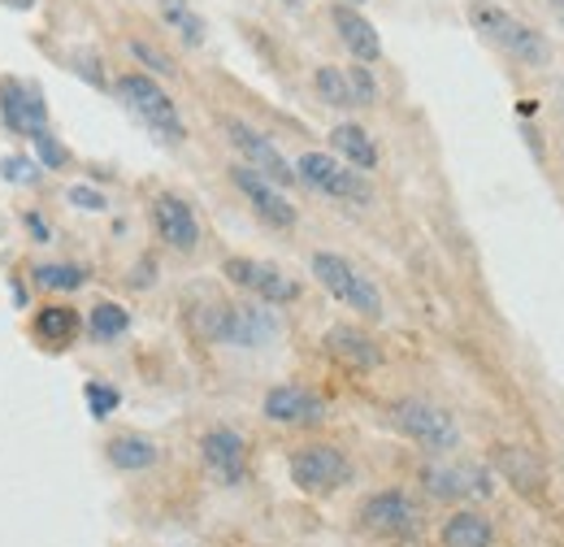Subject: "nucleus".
Wrapping results in <instances>:
<instances>
[{"mask_svg": "<svg viewBox=\"0 0 564 547\" xmlns=\"http://www.w3.org/2000/svg\"><path fill=\"white\" fill-rule=\"evenodd\" d=\"M348 83H352V100L356 105H373L378 100V87H373V74L356 62L352 69H348Z\"/></svg>", "mask_w": 564, "mask_h": 547, "instance_id": "obj_30", "label": "nucleus"}, {"mask_svg": "<svg viewBox=\"0 0 564 547\" xmlns=\"http://www.w3.org/2000/svg\"><path fill=\"white\" fill-rule=\"evenodd\" d=\"M443 547H491V522L482 513H452L443 522Z\"/></svg>", "mask_w": 564, "mask_h": 547, "instance_id": "obj_21", "label": "nucleus"}, {"mask_svg": "<svg viewBox=\"0 0 564 547\" xmlns=\"http://www.w3.org/2000/svg\"><path fill=\"white\" fill-rule=\"evenodd\" d=\"M330 148H335L339 157H348L356 170H373V165H378V148H373V139H369L365 127H352V122L335 127V131H330Z\"/></svg>", "mask_w": 564, "mask_h": 547, "instance_id": "obj_22", "label": "nucleus"}, {"mask_svg": "<svg viewBox=\"0 0 564 547\" xmlns=\"http://www.w3.org/2000/svg\"><path fill=\"white\" fill-rule=\"evenodd\" d=\"M295 179L308 183V187L322 192V196H335V201H356V205L369 201V183L356 174L352 165L335 161L330 152H304V157L295 161Z\"/></svg>", "mask_w": 564, "mask_h": 547, "instance_id": "obj_5", "label": "nucleus"}, {"mask_svg": "<svg viewBox=\"0 0 564 547\" xmlns=\"http://www.w3.org/2000/svg\"><path fill=\"white\" fill-rule=\"evenodd\" d=\"M547 4H552V13H556V22H561V26H564V0H547Z\"/></svg>", "mask_w": 564, "mask_h": 547, "instance_id": "obj_34", "label": "nucleus"}, {"mask_svg": "<svg viewBox=\"0 0 564 547\" xmlns=\"http://www.w3.org/2000/svg\"><path fill=\"white\" fill-rule=\"evenodd\" d=\"M83 396H87V409H91V417H96V421H105L109 412L122 405V396H118L113 387H105L100 378H91V383L83 387Z\"/></svg>", "mask_w": 564, "mask_h": 547, "instance_id": "obj_28", "label": "nucleus"}, {"mask_svg": "<svg viewBox=\"0 0 564 547\" xmlns=\"http://www.w3.org/2000/svg\"><path fill=\"white\" fill-rule=\"evenodd\" d=\"M330 18H335V31H339L344 49L352 53L360 66H369V62L382 57V40H378V31H373V22L365 13H356L352 4H335Z\"/></svg>", "mask_w": 564, "mask_h": 547, "instance_id": "obj_16", "label": "nucleus"}, {"mask_svg": "<svg viewBox=\"0 0 564 547\" xmlns=\"http://www.w3.org/2000/svg\"><path fill=\"white\" fill-rule=\"evenodd\" d=\"M4 179H31V161H4Z\"/></svg>", "mask_w": 564, "mask_h": 547, "instance_id": "obj_33", "label": "nucleus"}, {"mask_svg": "<svg viewBox=\"0 0 564 547\" xmlns=\"http://www.w3.org/2000/svg\"><path fill=\"white\" fill-rule=\"evenodd\" d=\"M87 326H91L96 340H118V335L131 326V313H127L122 304H96V309L87 313Z\"/></svg>", "mask_w": 564, "mask_h": 547, "instance_id": "obj_26", "label": "nucleus"}, {"mask_svg": "<svg viewBox=\"0 0 564 547\" xmlns=\"http://www.w3.org/2000/svg\"><path fill=\"white\" fill-rule=\"evenodd\" d=\"M152 222H156V235L174 248V253H196V244H200V222H196V213L187 201H178V196H156L152 201Z\"/></svg>", "mask_w": 564, "mask_h": 547, "instance_id": "obj_14", "label": "nucleus"}, {"mask_svg": "<svg viewBox=\"0 0 564 547\" xmlns=\"http://www.w3.org/2000/svg\"><path fill=\"white\" fill-rule=\"evenodd\" d=\"M70 205L87 208V213H100V208H109V201H105L96 187H70Z\"/></svg>", "mask_w": 564, "mask_h": 547, "instance_id": "obj_32", "label": "nucleus"}, {"mask_svg": "<svg viewBox=\"0 0 564 547\" xmlns=\"http://www.w3.org/2000/svg\"><path fill=\"white\" fill-rule=\"evenodd\" d=\"M221 274H226L230 282L257 291L265 304H291V300L300 296V282H295V278H286V274L274 270V266H265V261H252V257H230V261L221 266Z\"/></svg>", "mask_w": 564, "mask_h": 547, "instance_id": "obj_10", "label": "nucleus"}, {"mask_svg": "<svg viewBox=\"0 0 564 547\" xmlns=\"http://www.w3.org/2000/svg\"><path fill=\"white\" fill-rule=\"evenodd\" d=\"M200 457H205V470H209L217 482H226V486H239V482H243L248 443H243L235 430H226V426L209 430V435L200 439Z\"/></svg>", "mask_w": 564, "mask_h": 547, "instance_id": "obj_13", "label": "nucleus"}, {"mask_svg": "<svg viewBox=\"0 0 564 547\" xmlns=\"http://www.w3.org/2000/svg\"><path fill=\"white\" fill-rule=\"evenodd\" d=\"M265 417L279 426H317V421H326V400L313 396L308 387L282 383L265 396Z\"/></svg>", "mask_w": 564, "mask_h": 547, "instance_id": "obj_15", "label": "nucleus"}, {"mask_svg": "<svg viewBox=\"0 0 564 547\" xmlns=\"http://www.w3.org/2000/svg\"><path fill=\"white\" fill-rule=\"evenodd\" d=\"M230 183L248 196V205L257 208L270 226H279V230L295 226V205L282 196L279 183H270V179H265V174H257L252 165H235V170H230Z\"/></svg>", "mask_w": 564, "mask_h": 547, "instance_id": "obj_12", "label": "nucleus"}, {"mask_svg": "<svg viewBox=\"0 0 564 547\" xmlns=\"http://www.w3.org/2000/svg\"><path fill=\"white\" fill-rule=\"evenodd\" d=\"M360 522L373 535H417L422 513L404 491H378L360 504Z\"/></svg>", "mask_w": 564, "mask_h": 547, "instance_id": "obj_9", "label": "nucleus"}, {"mask_svg": "<svg viewBox=\"0 0 564 547\" xmlns=\"http://www.w3.org/2000/svg\"><path fill=\"white\" fill-rule=\"evenodd\" d=\"M78 331H83V318H78V309H70V304H48V309H40V313H35V326H31V335L44 343L48 352H66V347L78 340Z\"/></svg>", "mask_w": 564, "mask_h": 547, "instance_id": "obj_18", "label": "nucleus"}, {"mask_svg": "<svg viewBox=\"0 0 564 547\" xmlns=\"http://www.w3.org/2000/svg\"><path fill=\"white\" fill-rule=\"evenodd\" d=\"M313 87H317V96L330 105V109H352V83H348V69L339 66H322L313 74Z\"/></svg>", "mask_w": 564, "mask_h": 547, "instance_id": "obj_24", "label": "nucleus"}, {"mask_svg": "<svg viewBox=\"0 0 564 547\" xmlns=\"http://www.w3.org/2000/svg\"><path fill=\"white\" fill-rule=\"evenodd\" d=\"M35 148H40V161H44V165H53V170L70 161V152H66V143H62V139H53V136H48V131H44V136H35Z\"/></svg>", "mask_w": 564, "mask_h": 547, "instance_id": "obj_31", "label": "nucleus"}, {"mask_svg": "<svg viewBox=\"0 0 564 547\" xmlns=\"http://www.w3.org/2000/svg\"><path fill=\"white\" fill-rule=\"evenodd\" d=\"M425 486L438 500H460V495H491V479L478 465H430Z\"/></svg>", "mask_w": 564, "mask_h": 547, "instance_id": "obj_17", "label": "nucleus"}, {"mask_svg": "<svg viewBox=\"0 0 564 547\" xmlns=\"http://www.w3.org/2000/svg\"><path fill=\"white\" fill-rule=\"evenodd\" d=\"M286 4H295V0H286Z\"/></svg>", "mask_w": 564, "mask_h": 547, "instance_id": "obj_36", "label": "nucleus"}, {"mask_svg": "<svg viewBox=\"0 0 564 547\" xmlns=\"http://www.w3.org/2000/svg\"><path fill=\"white\" fill-rule=\"evenodd\" d=\"M313 278H317L335 300H344L348 309L365 313V318H382V296H378V287L356 270L352 261H344L339 253H313Z\"/></svg>", "mask_w": 564, "mask_h": 547, "instance_id": "obj_3", "label": "nucleus"}, {"mask_svg": "<svg viewBox=\"0 0 564 547\" xmlns=\"http://www.w3.org/2000/svg\"><path fill=\"white\" fill-rule=\"evenodd\" d=\"M274 318L252 309V304H217L209 318V335L221 343H239V347H257L274 335Z\"/></svg>", "mask_w": 564, "mask_h": 547, "instance_id": "obj_7", "label": "nucleus"}, {"mask_svg": "<svg viewBox=\"0 0 564 547\" xmlns=\"http://www.w3.org/2000/svg\"><path fill=\"white\" fill-rule=\"evenodd\" d=\"M161 18L187 40V44H205V22L187 0H161Z\"/></svg>", "mask_w": 564, "mask_h": 547, "instance_id": "obj_25", "label": "nucleus"}, {"mask_svg": "<svg viewBox=\"0 0 564 547\" xmlns=\"http://www.w3.org/2000/svg\"><path fill=\"white\" fill-rule=\"evenodd\" d=\"M131 53H135V62H140L143 69H156L161 78H174V74H178L174 57H170V53H161V49H152L148 40H131Z\"/></svg>", "mask_w": 564, "mask_h": 547, "instance_id": "obj_29", "label": "nucleus"}, {"mask_svg": "<svg viewBox=\"0 0 564 547\" xmlns=\"http://www.w3.org/2000/svg\"><path fill=\"white\" fill-rule=\"evenodd\" d=\"M0 114L9 122V131L35 139L48 131V109H44V96L31 87V83H18V78H4L0 83Z\"/></svg>", "mask_w": 564, "mask_h": 547, "instance_id": "obj_11", "label": "nucleus"}, {"mask_svg": "<svg viewBox=\"0 0 564 547\" xmlns=\"http://www.w3.org/2000/svg\"><path fill=\"white\" fill-rule=\"evenodd\" d=\"M226 136H230V143L248 157V165H252L257 174H265V179L279 183V187H291V183H295V165H291L261 131H252V127L239 122V118H226Z\"/></svg>", "mask_w": 564, "mask_h": 547, "instance_id": "obj_8", "label": "nucleus"}, {"mask_svg": "<svg viewBox=\"0 0 564 547\" xmlns=\"http://www.w3.org/2000/svg\"><path fill=\"white\" fill-rule=\"evenodd\" d=\"M469 22L478 26V35H487L495 49H503V53L517 57L521 66H547V62H552V44H547L530 22H521L517 13L499 9L491 0H474V4H469Z\"/></svg>", "mask_w": 564, "mask_h": 547, "instance_id": "obj_1", "label": "nucleus"}, {"mask_svg": "<svg viewBox=\"0 0 564 547\" xmlns=\"http://www.w3.org/2000/svg\"><path fill=\"white\" fill-rule=\"evenodd\" d=\"M109 465H118V470H148V465H156V457H161V448L152 443V439H143V435H122V439H113L109 448Z\"/></svg>", "mask_w": 564, "mask_h": 547, "instance_id": "obj_23", "label": "nucleus"}, {"mask_svg": "<svg viewBox=\"0 0 564 547\" xmlns=\"http://www.w3.org/2000/svg\"><path fill=\"white\" fill-rule=\"evenodd\" d=\"M326 352H330L335 361L352 365V369H373V365L382 361L378 343L369 340L365 331H356V326H330V331H326Z\"/></svg>", "mask_w": 564, "mask_h": 547, "instance_id": "obj_19", "label": "nucleus"}, {"mask_svg": "<svg viewBox=\"0 0 564 547\" xmlns=\"http://www.w3.org/2000/svg\"><path fill=\"white\" fill-rule=\"evenodd\" d=\"M118 96H122V105L156 139H165V143H183L187 139V127L178 118V105L156 87V78H148V74H122L118 78Z\"/></svg>", "mask_w": 564, "mask_h": 547, "instance_id": "obj_2", "label": "nucleus"}, {"mask_svg": "<svg viewBox=\"0 0 564 547\" xmlns=\"http://www.w3.org/2000/svg\"><path fill=\"white\" fill-rule=\"evenodd\" d=\"M35 282L48 287V291H78V287L87 282V274L78 270V266H40V270H35Z\"/></svg>", "mask_w": 564, "mask_h": 547, "instance_id": "obj_27", "label": "nucleus"}, {"mask_svg": "<svg viewBox=\"0 0 564 547\" xmlns=\"http://www.w3.org/2000/svg\"><path fill=\"white\" fill-rule=\"evenodd\" d=\"M495 465H499L503 479L512 486H521V491H539L543 486V465L525 448H495Z\"/></svg>", "mask_w": 564, "mask_h": 547, "instance_id": "obj_20", "label": "nucleus"}, {"mask_svg": "<svg viewBox=\"0 0 564 547\" xmlns=\"http://www.w3.org/2000/svg\"><path fill=\"white\" fill-rule=\"evenodd\" d=\"M352 479V461L330 443H308L291 457V482L304 495H330Z\"/></svg>", "mask_w": 564, "mask_h": 547, "instance_id": "obj_4", "label": "nucleus"}, {"mask_svg": "<svg viewBox=\"0 0 564 547\" xmlns=\"http://www.w3.org/2000/svg\"><path fill=\"white\" fill-rule=\"evenodd\" d=\"M4 4H13V9H31L35 0H4Z\"/></svg>", "mask_w": 564, "mask_h": 547, "instance_id": "obj_35", "label": "nucleus"}, {"mask_svg": "<svg viewBox=\"0 0 564 547\" xmlns=\"http://www.w3.org/2000/svg\"><path fill=\"white\" fill-rule=\"evenodd\" d=\"M395 426H400L409 439H417L422 448H430V452H452V448L460 443L456 421L443 409L425 405V400H400V405H395Z\"/></svg>", "mask_w": 564, "mask_h": 547, "instance_id": "obj_6", "label": "nucleus"}, {"mask_svg": "<svg viewBox=\"0 0 564 547\" xmlns=\"http://www.w3.org/2000/svg\"><path fill=\"white\" fill-rule=\"evenodd\" d=\"M352 4H360V0H352Z\"/></svg>", "mask_w": 564, "mask_h": 547, "instance_id": "obj_37", "label": "nucleus"}]
</instances>
